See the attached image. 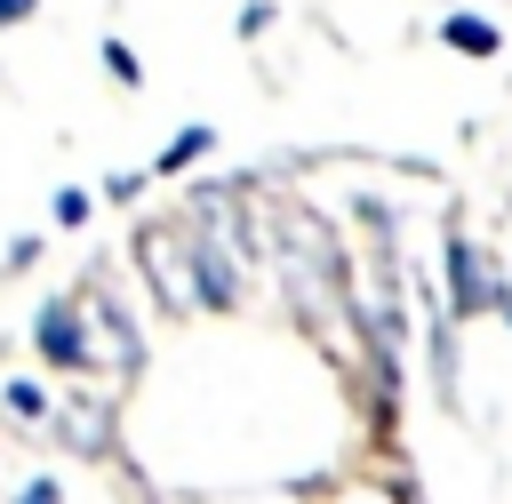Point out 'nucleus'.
<instances>
[{"instance_id": "obj_5", "label": "nucleus", "mask_w": 512, "mask_h": 504, "mask_svg": "<svg viewBox=\"0 0 512 504\" xmlns=\"http://www.w3.org/2000/svg\"><path fill=\"white\" fill-rule=\"evenodd\" d=\"M192 152H208V128H184V136H176V144H168V152H160V168H184V160H192Z\"/></svg>"}, {"instance_id": "obj_4", "label": "nucleus", "mask_w": 512, "mask_h": 504, "mask_svg": "<svg viewBox=\"0 0 512 504\" xmlns=\"http://www.w3.org/2000/svg\"><path fill=\"white\" fill-rule=\"evenodd\" d=\"M448 40L464 56H496V24H480V16H448Z\"/></svg>"}, {"instance_id": "obj_7", "label": "nucleus", "mask_w": 512, "mask_h": 504, "mask_svg": "<svg viewBox=\"0 0 512 504\" xmlns=\"http://www.w3.org/2000/svg\"><path fill=\"white\" fill-rule=\"evenodd\" d=\"M32 8H40V0H0V24H24Z\"/></svg>"}, {"instance_id": "obj_2", "label": "nucleus", "mask_w": 512, "mask_h": 504, "mask_svg": "<svg viewBox=\"0 0 512 504\" xmlns=\"http://www.w3.org/2000/svg\"><path fill=\"white\" fill-rule=\"evenodd\" d=\"M40 352L64 360V368H80V376H96V352H88V336H80V312H64V304L40 312Z\"/></svg>"}, {"instance_id": "obj_8", "label": "nucleus", "mask_w": 512, "mask_h": 504, "mask_svg": "<svg viewBox=\"0 0 512 504\" xmlns=\"http://www.w3.org/2000/svg\"><path fill=\"white\" fill-rule=\"evenodd\" d=\"M504 320H512V288H504Z\"/></svg>"}, {"instance_id": "obj_3", "label": "nucleus", "mask_w": 512, "mask_h": 504, "mask_svg": "<svg viewBox=\"0 0 512 504\" xmlns=\"http://www.w3.org/2000/svg\"><path fill=\"white\" fill-rule=\"evenodd\" d=\"M448 272H456V312H480V264L464 240H448Z\"/></svg>"}, {"instance_id": "obj_6", "label": "nucleus", "mask_w": 512, "mask_h": 504, "mask_svg": "<svg viewBox=\"0 0 512 504\" xmlns=\"http://www.w3.org/2000/svg\"><path fill=\"white\" fill-rule=\"evenodd\" d=\"M104 64H112V80L136 88V56H128V40H104Z\"/></svg>"}, {"instance_id": "obj_1", "label": "nucleus", "mask_w": 512, "mask_h": 504, "mask_svg": "<svg viewBox=\"0 0 512 504\" xmlns=\"http://www.w3.org/2000/svg\"><path fill=\"white\" fill-rule=\"evenodd\" d=\"M144 272H152V288H160V304L168 312H192V304H208V272H200V240L184 248L176 232H144Z\"/></svg>"}]
</instances>
